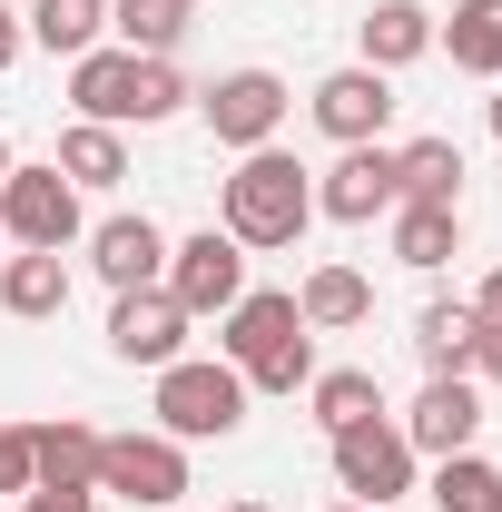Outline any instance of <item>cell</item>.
I'll list each match as a JSON object with an SVG mask.
<instances>
[{
    "instance_id": "52a82bcc",
    "label": "cell",
    "mask_w": 502,
    "mask_h": 512,
    "mask_svg": "<svg viewBox=\"0 0 502 512\" xmlns=\"http://www.w3.org/2000/svg\"><path fill=\"white\" fill-rule=\"evenodd\" d=\"M188 316H227L237 296H247V247L227 237V227H207V237H188V247H168V276H158Z\"/></svg>"
},
{
    "instance_id": "d4e9b609",
    "label": "cell",
    "mask_w": 502,
    "mask_h": 512,
    "mask_svg": "<svg viewBox=\"0 0 502 512\" xmlns=\"http://www.w3.org/2000/svg\"><path fill=\"white\" fill-rule=\"evenodd\" d=\"M306 394H315V424H325V434H345V424H375V414H384V384L365 375V365H325Z\"/></svg>"
},
{
    "instance_id": "5b68a950",
    "label": "cell",
    "mask_w": 502,
    "mask_h": 512,
    "mask_svg": "<svg viewBox=\"0 0 502 512\" xmlns=\"http://www.w3.org/2000/svg\"><path fill=\"white\" fill-rule=\"evenodd\" d=\"M99 493L168 512L178 493H188V453H178V434H99Z\"/></svg>"
},
{
    "instance_id": "f546056e",
    "label": "cell",
    "mask_w": 502,
    "mask_h": 512,
    "mask_svg": "<svg viewBox=\"0 0 502 512\" xmlns=\"http://www.w3.org/2000/svg\"><path fill=\"white\" fill-rule=\"evenodd\" d=\"M473 375L502 384V325H483V335H473Z\"/></svg>"
},
{
    "instance_id": "5bb4252c",
    "label": "cell",
    "mask_w": 502,
    "mask_h": 512,
    "mask_svg": "<svg viewBox=\"0 0 502 512\" xmlns=\"http://www.w3.org/2000/svg\"><path fill=\"white\" fill-rule=\"evenodd\" d=\"M89 266L109 276V286H158L168 276V237L148 227V217H99V237H89Z\"/></svg>"
},
{
    "instance_id": "ba28073f",
    "label": "cell",
    "mask_w": 502,
    "mask_h": 512,
    "mask_svg": "<svg viewBox=\"0 0 502 512\" xmlns=\"http://www.w3.org/2000/svg\"><path fill=\"white\" fill-rule=\"evenodd\" d=\"M0 237H20V247H69V237H79V188H69L60 168H10V178H0Z\"/></svg>"
},
{
    "instance_id": "d6a6232c",
    "label": "cell",
    "mask_w": 502,
    "mask_h": 512,
    "mask_svg": "<svg viewBox=\"0 0 502 512\" xmlns=\"http://www.w3.org/2000/svg\"><path fill=\"white\" fill-rule=\"evenodd\" d=\"M473 316H483V325H502V266L483 276V296H473Z\"/></svg>"
},
{
    "instance_id": "e0dca14e",
    "label": "cell",
    "mask_w": 502,
    "mask_h": 512,
    "mask_svg": "<svg viewBox=\"0 0 502 512\" xmlns=\"http://www.w3.org/2000/svg\"><path fill=\"white\" fill-rule=\"evenodd\" d=\"M296 316H306V335H345V325L375 316V286L355 266H315L306 286H296Z\"/></svg>"
},
{
    "instance_id": "603a6c76",
    "label": "cell",
    "mask_w": 502,
    "mask_h": 512,
    "mask_svg": "<svg viewBox=\"0 0 502 512\" xmlns=\"http://www.w3.org/2000/svg\"><path fill=\"white\" fill-rule=\"evenodd\" d=\"M473 335H483L473 306H424V316H414V355H424V375H473Z\"/></svg>"
},
{
    "instance_id": "2e32d148",
    "label": "cell",
    "mask_w": 502,
    "mask_h": 512,
    "mask_svg": "<svg viewBox=\"0 0 502 512\" xmlns=\"http://www.w3.org/2000/svg\"><path fill=\"white\" fill-rule=\"evenodd\" d=\"M434 50V10L424 0H375L365 10V69H414Z\"/></svg>"
},
{
    "instance_id": "484cf974",
    "label": "cell",
    "mask_w": 502,
    "mask_h": 512,
    "mask_svg": "<svg viewBox=\"0 0 502 512\" xmlns=\"http://www.w3.org/2000/svg\"><path fill=\"white\" fill-rule=\"evenodd\" d=\"M453 237H463V217H453V207H414V197H394V256H404V266H424V276H434L443 256H453Z\"/></svg>"
},
{
    "instance_id": "d6986e66",
    "label": "cell",
    "mask_w": 502,
    "mask_h": 512,
    "mask_svg": "<svg viewBox=\"0 0 502 512\" xmlns=\"http://www.w3.org/2000/svg\"><path fill=\"white\" fill-rule=\"evenodd\" d=\"M453 69H473V79H502V0H453V20L434 30Z\"/></svg>"
},
{
    "instance_id": "8d00e7d4",
    "label": "cell",
    "mask_w": 502,
    "mask_h": 512,
    "mask_svg": "<svg viewBox=\"0 0 502 512\" xmlns=\"http://www.w3.org/2000/svg\"><path fill=\"white\" fill-rule=\"evenodd\" d=\"M227 512H266V503H227Z\"/></svg>"
},
{
    "instance_id": "ffe728a7",
    "label": "cell",
    "mask_w": 502,
    "mask_h": 512,
    "mask_svg": "<svg viewBox=\"0 0 502 512\" xmlns=\"http://www.w3.org/2000/svg\"><path fill=\"white\" fill-rule=\"evenodd\" d=\"M50 60H79V50H99V30H109V0H30V20H20Z\"/></svg>"
},
{
    "instance_id": "7402d4cb",
    "label": "cell",
    "mask_w": 502,
    "mask_h": 512,
    "mask_svg": "<svg viewBox=\"0 0 502 512\" xmlns=\"http://www.w3.org/2000/svg\"><path fill=\"white\" fill-rule=\"evenodd\" d=\"M0 306H10V316H60V306H69V266H60V247L10 256V266H0Z\"/></svg>"
},
{
    "instance_id": "8992f818",
    "label": "cell",
    "mask_w": 502,
    "mask_h": 512,
    "mask_svg": "<svg viewBox=\"0 0 502 512\" xmlns=\"http://www.w3.org/2000/svg\"><path fill=\"white\" fill-rule=\"evenodd\" d=\"M335 483H345V493H355V503H404V493H414V444H404V424H345V434H335Z\"/></svg>"
},
{
    "instance_id": "74e56055",
    "label": "cell",
    "mask_w": 502,
    "mask_h": 512,
    "mask_svg": "<svg viewBox=\"0 0 502 512\" xmlns=\"http://www.w3.org/2000/svg\"><path fill=\"white\" fill-rule=\"evenodd\" d=\"M168 512H188V503H168Z\"/></svg>"
},
{
    "instance_id": "277c9868",
    "label": "cell",
    "mask_w": 502,
    "mask_h": 512,
    "mask_svg": "<svg viewBox=\"0 0 502 512\" xmlns=\"http://www.w3.org/2000/svg\"><path fill=\"white\" fill-rule=\"evenodd\" d=\"M197 109H207V138H217V148L247 158V148H276V128H286L296 99H286L276 69H227L217 89H197Z\"/></svg>"
},
{
    "instance_id": "30bf717a",
    "label": "cell",
    "mask_w": 502,
    "mask_h": 512,
    "mask_svg": "<svg viewBox=\"0 0 502 512\" xmlns=\"http://www.w3.org/2000/svg\"><path fill=\"white\" fill-rule=\"evenodd\" d=\"M315 128H325V138H335V148H365V138H384V119H394V89H384V69H325V79H315Z\"/></svg>"
},
{
    "instance_id": "e575fe53",
    "label": "cell",
    "mask_w": 502,
    "mask_h": 512,
    "mask_svg": "<svg viewBox=\"0 0 502 512\" xmlns=\"http://www.w3.org/2000/svg\"><path fill=\"white\" fill-rule=\"evenodd\" d=\"M325 512H375V503H325Z\"/></svg>"
},
{
    "instance_id": "1f68e13d",
    "label": "cell",
    "mask_w": 502,
    "mask_h": 512,
    "mask_svg": "<svg viewBox=\"0 0 502 512\" xmlns=\"http://www.w3.org/2000/svg\"><path fill=\"white\" fill-rule=\"evenodd\" d=\"M20 40H30V30H20V10H10V0H0V69L20 60Z\"/></svg>"
},
{
    "instance_id": "3957f363",
    "label": "cell",
    "mask_w": 502,
    "mask_h": 512,
    "mask_svg": "<svg viewBox=\"0 0 502 512\" xmlns=\"http://www.w3.org/2000/svg\"><path fill=\"white\" fill-rule=\"evenodd\" d=\"M158 424L178 444H207V434H237L247 424V375L227 355H178L158 365Z\"/></svg>"
},
{
    "instance_id": "83f0119b",
    "label": "cell",
    "mask_w": 502,
    "mask_h": 512,
    "mask_svg": "<svg viewBox=\"0 0 502 512\" xmlns=\"http://www.w3.org/2000/svg\"><path fill=\"white\" fill-rule=\"evenodd\" d=\"M188 99H197V89L178 79V60H138V89H128V119H138V128H148V119H178Z\"/></svg>"
},
{
    "instance_id": "6da1fadb",
    "label": "cell",
    "mask_w": 502,
    "mask_h": 512,
    "mask_svg": "<svg viewBox=\"0 0 502 512\" xmlns=\"http://www.w3.org/2000/svg\"><path fill=\"white\" fill-rule=\"evenodd\" d=\"M227 365H237L256 394H296V384H315V335H306V316H296V296L247 286V296L227 306Z\"/></svg>"
},
{
    "instance_id": "4dcf8cb0",
    "label": "cell",
    "mask_w": 502,
    "mask_h": 512,
    "mask_svg": "<svg viewBox=\"0 0 502 512\" xmlns=\"http://www.w3.org/2000/svg\"><path fill=\"white\" fill-rule=\"evenodd\" d=\"M20 512H89V493H40V483H30V493H20Z\"/></svg>"
},
{
    "instance_id": "7c38bea8",
    "label": "cell",
    "mask_w": 502,
    "mask_h": 512,
    "mask_svg": "<svg viewBox=\"0 0 502 512\" xmlns=\"http://www.w3.org/2000/svg\"><path fill=\"white\" fill-rule=\"evenodd\" d=\"M473 434H483V394H473V375H434L424 394H414V414H404V444L414 453H473Z\"/></svg>"
},
{
    "instance_id": "cb8c5ba5",
    "label": "cell",
    "mask_w": 502,
    "mask_h": 512,
    "mask_svg": "<svg viewBox=\"0 0 502 512\" xmlns=\"http://www.w3.org/2000/svg\"><path fill=\"white\" fill-rule=\"evenodd\" d=\"M50 168H60L69 188H119V178H128V148H119V128L79 119V128L60 138V158H50Z\"/></svg>"
},
{
    "instance_id": "d590c367",
    "label": "cell",
    "mask_w": 502,
    "mask_h": 512,
    "mask_svg": "<svg viewBox=\"0 0 502 512\" xmlns=\"http://www.w3.org/2000/svg\"><path fill=\"white\" fill-rule=\"evenodd\" d=\"M493 138H502V99H493Z\"/></svg>"
},
{
    "instance_id": "836d02e7",
    "label": "cell",
    "mask_w": 502,
    "mask_h": 512,
    "mask_svg": "<svg viewBox=\"0 0 502 512\" xmlns=\"http://www.w3.org/2000/svg\"><path fill=\"white\" fill-rule=\"evenodd\" d=\"M10 168H20V158H10V138H0V178H10Z\"/></svg>"
},
{
    "instance_id": "7a4b0ae2",
    "label": "cell",
    "mask_w": 502,
    "mask_h": 512,
    "mask_svg": "<svg viewBox=\"0 0 502 512\" xmlns=\"http://www.w3.org/2000/svg\"><path fill=\"white\" fill-rule=\"evenodd\" d=\"M306 217H315V188H306V168L286 148H247L237 178H227V197H217V227L237 247H296Z\"/></svg>"
},
{
    "instance_id": "4316f807",
    "label": "cell",
    "mask_w": 502,
    "mask_h": 512,
    "mask_svg": "<svg viewBox=\"0 0 502 512\" xmlns=\"http://www.w3.org/2000/svg\"><path fill=\"white\" fill-rule=\"evenodd\" d=\"M434 512H502V473L483 453H443L434 463Z\"/></svg>"
},
{
    "instance_id": "f1b7e54d",
    "label": "cell",
    "mask_w": 502,
    "mask_h": 512,
    "mask_svg": "<svg viewBox=\"0 0 502 512\" xmlns=\"http://www.w3.org/2000/svg\"><path fill=\"white\" fill-rule=\"evenodd\" d=\"M30 424H0V493H30Z\"/></svg>"
},
{
    "instance_id": "8fae6325",
    "label": "cell",
    "mask_w": 502,
    "mask_h": 512,
    "mask_svg": "<svg viewBox=\"0 0 502 512\" xmlns=\"http://www.w3.org/2000/svg\"><path fill=\"white\" fill-rule=\"evenodd\" d=\"M394 148L384 138H365V148H345L335 168H325V188H315V207L335 217V227H375V217H394Z\"/></svg>"
},
{
    "instance_id": "ac0fdd59",
    "label": "cell",
    "mask_w": 502,
    "mask_h": 512,
    "mask_svg": "<svg viewBox=\"0 0 502 512\" xmlns=\"http://www.w3.org/2000/svg\"><path fill=\"white\" fill-rule=\"evenodd\" d=\"M394 188L414 197V207H453L463 197V148L453 138H404L394 148Z\"/></svg>"
},
{
    "instance_id": "9a60e30c",
    "label": "cell",
    "mask_w": 502,
    "mask_h": 512,
    "mask_svg": "<svg viewBox=\"0 0 502 512\" xmlns=\"http://www.w3.org/2000/svg\"><path fill=\"white\" fill-rule=\"evenodd\" d=\"M128 89H138V50H79V60H69V109H79V119L119 128Z\"/></svg>"
},
{
    "instance_id": "9c48e42d",
    "label": "cell",
    "mask_w": 502,
    "mask_h": 512,
    "mask_svg": "<svg viewBox=\"0 0 502 512\" xmlns=\"http://www.w3.org/2000/svg\"><path fill=\"white\" fill-rule=\"evenodd\" d=\"M188 306L168 296V286H128L119 306H109V355L119 365H178L188 355Z\"/></svg>"
},
{
    "instance_id": "44dd1931",
    "label": "cell",
    "mask_w": 502,
    "mask_h": 512,
    "mask_svg": "<svg viewBox=\"0 0 502 512\" xmlns=\"http://www.w3.org/2000/svg\"><path fill=\"white\" fill-rule=\"evenodd\" d=\"M188 20H197V0H109V30H119L138 60H168L188 40Z\"/></svg>"
},
{
    "instance_id": "4fadbf2b",
    "label": "cell",
    "mask_w": 502,
    "mask_h": 512,
    "mask_svg": "<svg viewBox=\"0 0 502 512\" xmlns=\"http://www.w3.org/2000/svg\"><path fill=\"white\" fill-rule=\"evenodd\" d=\"M30 473H40V493H99V434L79 414L30 424Z\"/></svg>"
}]
</instances>
